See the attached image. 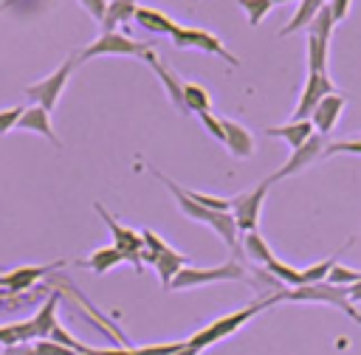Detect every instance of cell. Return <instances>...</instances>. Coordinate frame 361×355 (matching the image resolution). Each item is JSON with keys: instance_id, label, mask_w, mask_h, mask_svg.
<instances>
[{"instance_id": "44dd1931", "label": "cell", "mask_w": 361, "mask_h": 355, "mask_svg": "<svg viewBox=\"0 0 361 355\" xmlns=\"http://www.w3.org/2000/svg\"><path fill=\"white\" fill-rule=\"evenodd\" d=\"M135 8H138V0H110L107 14L102 20V28L104 31H118V25H124L135 17Z\"/></svg>"}, {"instance_id": "e0dca14e", "label": "cell", "mask_w": 361, "mask_h": 355, "mask_svg": "<svg viewBox=\"0 0 361 355\" xmlns=\"http://www.w3.org/2000/svg\"><path fill=\"white\" fill-rule=\"evenodd\" d=\"M265 132L268 135H276V138H282L290 149H296V147H302L313 132H316V127H313V121H288V124H276V127H265Z\"/></svg>"}, {"instance_id": "4dcf8cb0", "label": "cell", "mask_w": 361, "mask_h": 355, "mask_svg": "<svg viewBox=\"0 0 361 355\" xmlns=\"http://www.w3.org/2000/svg\"><path fill=\"white\" fill-rule=\"evenodd\" d=\"M333 25H336V20H333V14H330V8H327V3L322 6V11L310 20V25H307V34H316V37H330L333 34Z\"/></svg>"}, {"instance_id": "f1b7e54d", "label": "cell", "mask_w": 361, "mask_h": 355, "mask_svg": "<svg viewBox=\"0 0 361 355\" xmlns=\"http://www.w3.org/2000/svg\"><path fill=\"white\" fill-rule=\"evenodd\" d=\"M338 254H341V251H338ZM338 254H333V256H327V259H322V262H316V265L305 268V270H302V276H305V285L327 282V273H330V270H333V265L338 262Z\"/></svg>"}, {"instance_id": "d590c367", "label": "cell", "mask_w": 361, "mask_h": 355, "mask_svg": "<svg viewBox=\"0 0 361 355\" xmlns=\"http://www.w3.org/2000/svg\"><path fill=\"white\" fill-rule=\"evenodd\" d=\"M186 341H175V344H158V347H141L133 349V355H175Z\"/></svg>"}, {"instance_id": "60d3db41", "label": "cell", "mask_w": 361, "mask_h": 355, "mask_svg": "<svg viewBox=\"0 0 361 355\" xmlns=\"http://www.w3.org/2000/svg\"><path fill=\"white\" fill-rule=\"evenodd\" d=\"M0 355H37L34 344H17V347H3Z\"/></svg>"}, {"instance_id": "5b68a950", "label": "cell", "mask_w": 361, "mask_h": 355, "mask_svg": "<svg viewBox=\"0 0 361 355\" xmlns=\"http://www.w3.org/2000/svg\"><path fill=\"white\" fill-rule=\"evenodd\" d=\"M172 45L175 48H197V51H209V54H217L220 59H226L228 65H240V59L220 42V37H214L212 31L206 28H192V25H175L172 31Z\"/></svg>"}, {"instance_id": "2e32d148", "label": "cell", "mask_w": 361, "mask_h": 355, "mask_svg": "<svg viewBox=\"0 0 361 355\" xmlns=\"http://www.w3.org/2000/svg\"><path fill=\"white\" fill-rule=\"evenodd\" d=\"M223 121V132H226V147L234 158H251L254 155V135L234 118H220Z\"/></svg>"}, {"instance_id": "7a4b0ae2", "label": "cell", "mask_w": 361, "mask_h": 355, "mask_svg": "<svg viewBox=\"0 0 361 355\" xmlns=\"http://www.w3.org/2000/svg\"><path fill=\"white\" fill-rule=\"evenodd\" d=\"M282 299H285V290H276V293H271V296H262V299L251 301L248 307H243V310H237V313H228V316L212 321L209 327H203L200 332H195V335L189 338V344L197 347V349H206V347H212V344H217L220 338L231 335V332L240 330L245 321H251V318L259 316L265 307H271V304H276V301H282Z\"/></svg>"}, {"instance_id": "6da1fadb", "label": "cell", "mask_w": 361, "mask_h": 355, "mask_svg": "<svg viewBox=\"0 0 361 355\" xmlns=\"http://www.w3.org/2000/svg\"><path fill=\"white\" fill-rule=\"evenodd\" d=\"M155 172V178L172 192V197H175V203H178V208L189 217V220H197V223H206L228 248H234L237 254H240V231H237V223H234V214L231 211H212V208H203L200 203H195L192 197H189V192L183 189V186H178L172 178H166L164 172H158V169H152Z\"/></svg>"}, {"instance_id": "7c38bea8", "label": "cell", "mask_w": 361, "mask_h": 355, "mask_svg": "<svg viewBox=\"0 0 361 355\" xmlns=\"http://www.w3.org/2000/svg\"><path fill=\"white\" fill-rule=\"evenodd\" d=\"M62 262H54V265H23V268H14L8 273H0V287L6 293H20V290H28L34 287L42 276H48L54 268H59Z\"/></svg>"}, {"instance_id": "4316f807", "label": "cell", "mask_w": 361, "mask_h": 355, "mask_svg": "<svg viewBox=\"0 0 361 355\" xmlns=\"http://www.w3.org/2000/svg\"><path fill=\"white\" fill-rule=\"evenodd\" d=\"M262 268H268L271 270V276L274 279H279L282 285H293V287H302L305 285V276H302V270H296L293 265H285L282 259H276L274 254L265 259V265Z\"/></svg>"}, {"instance_id": "83f0119b", "label": "cell", "mask_w": 361, "mask_h": 355, "mask_svg": "<svg viewBox=\"0 0 361 355\" xmlns=\"http://www.w3.org/2000/svg\"><path fill=\"white\" fill-rule=\"evenodd\" d=\"M243 251L248 254V259L251 262H259V265H265V259L271 256V248H268V242L257 234V231H248V234H243Z\"/></svg>"}, {"instance_id": "ab89813d", "label": "cell", "mask_w": 361, "mask_h": 355, "mask_svg": "<svg viewBox=\"0 0 361 355\" xmlns=\"http://www.w3.org/2000/svg\"><path fill=\"white\" fill-rule=\"evenodd\" d=\"M327 8H330V14H333V20L341 23V20L347 17V11H350V0H327Z\"/></svg>"}, {"instance_id": "3957f363", "label": "cell", "mask_w": 361, "mask_h": 355, "mask_svg": "<svg viewBox=\"0 0 361 355\" xmlns=\"http://www.w3.org/2000/svg\"><path fill=\"white\" fill-rule=\"evenodd\" d=\"M107 54H116V56H138V59H144L147 65H152V62L158 59V56H155V51H152V45L138 42V39H133V37L121 34V31H102V34L87 45V48H82V51H79L76 62H87V59L107 56Z\"/></svg>"}, {"instance_id": "603a6c76", "label": "cell", "mask_w": 361, "mask_h": 355, "mask_svg": "<svg viewBox=\"0 0 361 355\" xmlns=\"http://www.w3.org/2000/svg\"><path fill=\"white\" fill-rule=\"evenodd\" d=\"M327 0H299V8H296V14L290 17V23H285L282 25V31H279V37H288L290 31H299V28H307L310 25V20L322 11V6H324Z\"/></svg>"}, {"instance_id": "5bb4252c", "label": "cell", "mask_w": 361, "mask_h": 355, "mask_svg": "<svg viewBox=\"0 0 361 355\" xmlns=\"http://www.w3.org/2000/svg\"><path fill=\"white\" fill-rule=\"evenodd\" d=\"M141 259H147V262H152L155 265V270H158V276H161V285L169 290V285H172V279L186 268V256L183 254H178V251H161V254H149L147 248L141 251Z\"/></svg>"}, {"instance_id": "e575fe53", "label": "cell", "mask_w": 361, "mask_h": 355, "mask_svg": "<svg viewBox=\"0 0 361 355\" xmlns=\"http://www.w3.org/2000/svg\"><path fill=\"white\" fill-rule=\"evenodd\" d=\"M25 107H8V110H0V135H6L8 130H17V121L23 116Z\"/></svg>"}, {"instance_id": "52a82bcc", "label": "cell", "mask_w": 361, "mask_h": 355, "mask_svg": "<svg viewBox=\"0 0 361 355\" xmlns=\"http://www.w3.org/2000/svg\"><path fill=\"white\" fill-rule=\"evenodd\" d=\"M268 186H271V183L262 180L257 189H251V192H240L237 197H231V214H234V223H237V231H240V234L257 231L259 208H262V200H265Z\"/></svg>"}, {"instance_id": "ffe728a7", "label": "cell", "mask_w": 361, "mask_h": 355, "mask_svg": "<svg viewBox=\"0 0 361 355\" xmlns=\"http://www.w3.org/2000/svg\"><path fill=\"white\" fill-rule=\"evenodd\" d=\"M149 68H152V70L158 73V79L164 82V90H166L169 101H172L178 110H186V104H183V79H180V76H178L172 68H166L164 62H158V59H155Z\"/></svg>"}, {"instance_id": "b9f144b4", "label": "cell", "mask_w": 361, "mask_h": 355, "mask_svg": "<svg viewBox=\"0 0 361 355\" xmlns=\"http://www.w3.org/2000/svg\"><path fill=\"white\" fill-rule=\"evenodd\" d=\"M347 296H350V301H353V304H358V301H361V282L350 285V287H347Z\"/></svg>"}, {"instance_id": "484cf974", "label": "cell", "mask_w": 361, "mask_h": 355, "mask_svg": "<svg viewBox=\"0 0 361 355\" xmlns=\"http://www.w3.org/2000/svg\"><path fill=\"white\" fill-rule=\"evenodd\" d=\"M34 341V327L28 321H14L0 327V347H17V344H31Z\"/></svg>"}, {"instance_id": "d6a6232c", "label": "cell", "mask_w": 361, "mask_h": 355, "mask_svg": "<svg viewBox=\"0 0 361 355\" xmlns=\"http://www.w3.org/2000/svg\"><path fill=\"white\" fill-rule=\"evenodd\" d=\"M186 192H189V197H192L195 203H200L203 208H212V211H231V200L212 197V194H200V192H192V189H186Z\"/></svg>"}, {"instance_id": "ac0fdd59", "label": "cell", "mask_w": 361, "mask_h": 355, "mask_svg": "<svg viewBox=\"0 0 361 355\" xmlns=\"http://www.w3.org/2000/svg\"><path fill=\"white\" fill-rule=\"evenodd\" d=\"M56 304H59V293H51L42 307L37 310V316H31V327H34V341H45L51 338V330L56 324Z\"/></svg>"}, {"instance_id": "277c9868", "label": "cell", "mask_w": 361, "mask_h": 355, "mask_svg": "<svg viewBox=\"0 0 361 355\" xmlns=\"http://www.w3.org/2000/svg\"><path fill=\"white\" fill-rule=\"evenodd\" d=\"M248 279V270L240 262H223L214 268H192L186 265L169 285V290H180V287H197V285H212V282H243Z\"/></svg>"}, {"instance_id": "1f68e13d", "label": "cell", "mask_w": 361, "mask_h": 355, "mask_svg": "<svg viewBox=\"0 0 361 355\" xmlns=\"http://www.w3.org/2000/svg\"><path fill=\"white\" fill-rule=\"evenodd\" d=\"M361 282V270H353V268H344V265H333V270L327 273V285H338V287H350Z\"/></svg>"}, {"instance_id": "8992f818", "label": "cell", "mask_w": 361, "mask_h": 355, "mask_svg": "<svg viewBox=\"0 0 361 355\" xmlns=\"http://www.w3.org/2000/svg\"><path fill=\"white\" fill-rule=\"evenodd\" d=\"M73 62H76V59H65L54 73H48L45 79H39V82L28 85V87H25V96H28L34 104H39L42 110H48V113H51V110L56 107V101H59V96H62V90H65L68 79H71Z\"/></svg>"}, {"instance_id": "bcb514c9", "label": "cell", "mask_w": 361, "mask_h": 355, "mask_svg": "<svg viewBox=\"0 0 361 355\" xmlns=\"http://www.w3.org/2000/svg\"><path fill=\"white\" fill-rule=\"evenodd\" d=\"M195 3H197V0H195Z\"/></svg>"}, {"instance_id": "4fadbf2b", "label": "cell", "mask_w": 361, "mask_h": 355, "mask_svg": "<svg viewBox=\"0 0 361 355\" xmlns=\"http://www.w3.org/2000/svg\"><path fill=\"white\" fill-rule=\"evenodd\" d=\"M344 96L341 93H327L319 104H316V110H313V116H310V121H313V127H316V132L319 135H327L333 127H336V121H338V116L344 113Z\"/></svg>"}, {"instance_id": "836d02e7", "label": "cell", "mask_w": 361, "mask_h": 355, "mask_svg": "<svg viewBox=\"0 0 361 355\" xmlns=\"http://www.w3.org/2000/svg\"><path fill=\"white\" fill-rule=\"evenodd\" d=\"M34 349H37V355H76L73 349H68V347H62V344H56V341H51V338L34 341Z\"/></svg>"}, {"instance_id": "ee69618b", "label": "cell", "mask_w": 361, "mask_h": 355, "mask_svg": "<svg viewBox=\"0 0 361 355\" xmlns=\"http://www.w3.org/2000/svg\"><path fill=\"white\" fill-rule=\"evenodd\" d=\"M347 316H350V318H353L355 324H361V313H358L355 307H350V310H347Z\"/></svg>"}, {"instance_id": "cb8c5ba5", "label": "cell", "mask_w": 361, "mask_h": 355, "mask_svg": "<svg viewBox=\"0 0 361 355\" xmlns=\"http://www.w3.org/2000/svg\"><path fill=\"white\" fill-rule=\"evenodd\" d=\"M327 45L330 37L307 34V73H327Z\"/></svg>"}, {"instance_id": "30bf717a", "label": "cell", "mask_w": 361, "mask_h": 355, "mask_svg": "<svg viewBox=\"0 0 361 355\" xmlns=\"http://www.w3.org/2000/svg\"><path fill=\"white\" fill-rule=\"evenodd\" d=\"M327 93H336L333 90V82L327 73H307V82H305V90L299 96V104L293 110V121H310L316 104L327 96Z\"/></svg>"}, {"instance_id": "8d00e7d4", "label": "cell", "mask_w": 361, "mask_h": 355, "mask_svg": "<svg viewBox=\"0 0 361 355\" xmlns=\"http://www.w3.org/2000/svg\"><path fill=\"white\" fill-rule=\"evenodd\" d=\"M336 152L361 155V138H355V141H333L330 147H324V155H336Z\"/></svg>"}, {"instance_id": "7402d4cb", "label": "cell", "mask_w": 361, "mask_h": 355, "mask_svg": "<svg viewBox=\"0 0 361 355\" xmlns=\"http://www.w3.org/2000/svg\"><path fill=\"white\" fill-rule=\"evenodd\" d=\"M118 262H127V256L116 248V245H107V248H99V251H93L87 259H82L79 265L82 268H90L93 273H107L110 268H116Z\"/></svg>"}, {"instance_id": "9a60e30c", "label": "cell", "mask_w": 361, "mask_h": 355, "mask_svg": "<svg viewBox=\"0 0 361 355\" xmlns=\"http://www.w3.org/2000/svg\"><path fill=\"white\" fill-rule=\"evenodd\" d=\"M17 130L39 132V135H42V138H48L54 147H62V141L56 138V132H54V127H51V113H48V110H42L39 104H31V107H25V110H23V116H20V121H17Z\"/></svg>"}, {"instance_id": "f6af8a7d", "label": "cell", "mask_w": 361, "mask_h": 355, "mask_svg": "<svg viewBox=\"0 0 361 355\" xmlns=\"http://www.w3.org/2000/svg\"><path fill=\"white\" fill-rule=\"evenodd\" d=\"M271 3H293V0H271Z\"/></svg>"}, {"instance_id": "f35d334b", "label": "cell", "mask_w": 361, "mask_h": 355, "mask_svg": "<svg viewBox=\"0 0 361 355\" xmlns=\"http://www.w3.org/2000/svg\"><path fill=\"white\" fill-rule=\"evenodd\" d=\"M82 6H85V11L93 17V20H104V14H107V0H79Z\"/></svg>"}, {"instance_id": "7bdbcfd3", "label": "cell", "mask_w": 361, "mask_h": 355, "mask_svg": "<svg viewBox=\"0 0 361 355\" xmlns=\"http://www.w3.org/2000/svg\"><path fill=\"white\" fill-rule=\"evenodd\" d=\"M200 352H203V349H197V347H192V344L186 341V344H183V347H180L175 355H200Z\"/></svg>"}, {"instance_id": "8fae6325", "label": "cell", "mask_w": 361, "mask_h": 355, "mask_svg": "<svg viewBox=\"0 0 361 355\" xmlns=\"http://www.w3.org/2000/svg\"><path fill=\"white\" fill-rule=\"evenodd\" d=\"M319 155H324V135H319V132H313L302 147H296L293 149V155L271 175V178H265L268 183H274V180H282V178H288V175H293V172H299V169H305V166H310Z\"/></svg>"}, {"instance_id": "9c48e42d", "label": "cell", "mask_w": 361, "mask_h": 355, "mask_svg": "<svg viewBox=\"0 0 361 355\" xmlns=\"http://www.w3.org/2000/svg\"><path fill=\"white\" fill-rule=\"evenodd\" d=\"M285 299H290V301H324V304L341 307L344 313L353 307V301L347 296V287L327 285V282H316V285H302V287L285 290Z\"/></svg>"}, {"instance_id": "ba28073f", "label": "cell", "mask_w": 361, "mask_h": 355, "mask_svg": "<svg viewBox=\"0 0 361 355\" xmlns=\"http://www.w3.org/2000/svg\"><path fill=\"white\" fill-rule=\"evenodd\" d=\"M93 208L99 211V217L104 220V225L110 228V234H113V245L127 256V262H133L138 270H141V251H144V237L141 234H135L133 228H127V225H121L102 203H93Z\"/></svg>"}, {"instance_id": "d4e9b609", "label": "cell", "mask_w": 361, "mask_h": 355, "mask_svg": "<svg viewBox=\"0 0 361 355\" xmlns=\"http://www.w3.org/2000/svg\"><path fill=\"white\" fill-rule=\"evenodd\" d=\"M183 104L186 113H212V96L206 87L195 85V82H183Z\"/></svg>"}, {"instance_id": "f546056e", "label": "cell", "mask_w": 361, "mask_h": 355, "mask_svg": "<svg viewBox=\"0 0 361 355\" xmlns=\"http://www.w3.org/2000/svg\"><path fill=\"white\" fill-rule=\"evenodd\" d=\"M240 3V8L245 11V17H248V25H259L262 20H265V14L271 11V0H237Z\"/></svg>"}, {"instance_id": "d6986e66", "label": "cell", "mask_w": 361, "mask_h": 355, "mask_svg": "<svg viewBox=\"0 0 361 355\" xmlns=\"http://www.w3.org/2000/svg\"><path fill=\"white\" fill-rule=\"evenodd\" d=\"M144 31H149V34H166V37H172V31H175V23L164 14V11H158V8H149V6H141L138 3V8H135V17H133Z\"/></svg>"}, {"instance_id": "74e56055", "label": "cell", "mask_w": 361, "mask_h": 355, "mask_svg": "<svg viewBox=\"0 0 361 355\" xmlns=\"http://www.w3.org/2000/svg\"><path fill=\"white\" fill-rule=\"evenodd\" d=\"M200 121H203V127H206V132H209V135H214L217 141H226L223 121H220L217 116H212V113H200Z\"/></svg>"}]
</instances>
